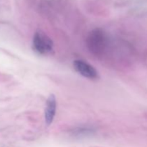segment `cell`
<instances>
[{
  "label": "cell",
  "instance_id": "obj_1",
  "mask_svg": "<svg viewBox=\"0 0 147 147\" xmlns=\"http://www.w3.org/2000/svg\"><path fill=\"white\" fill-rule=\"evenodd\" d=\"M53 40L44 32L38 30L34 33L32 40L33 50L40 55H47L53 50Z\"/></svg>",
  "mask_w": 147,
  "mask_h": 147
},
{
  "label": "cell",
  "instance_id": "obj_4",
  "mask_svg": "<svg viewBox=\"0 0 147 147\" xmlns=\"http://www.w3.org/2000/svg\"><path fill=\"white\" fill-rule=\"evenodd\" d=\"M57 110V100L53 94L50 95L47 99L45 110V120L47 126H50L53 122Z\"/></svg>",
  "mask_w": 147,
  "mask_h": 147
},
{
  "label": "cell",
  "instance_id": "obj_2",
  "mask_svg": "<svg viewBox=\"0 0 147 147\" xmlns=\"http://www.w3.org/2000/svg\"><path fill=\"white\" fill-rule=\"evenodd\" d=\"M106 45V37L105 33L100 29L92 31L88 37V46L90 52L98 55L103 52Z\"/></svg>",
  "mask_w": 147,
  "mask_h": 147
},
{
  "label": "cell",
  "instance_id": "obj_3",
  "mask_svg": "<svg viewBox=\"0 0 147 147\" xmlns=\"http://www.w3.org/2000/svg\"><path fill=\"white\" fill-rule=\"evenodd\" d=\"M73 67L75 70L80 75L90 80H96L99 78L98 73L96 69L87 63L82 60H76L73 62Z\"/></svg>",
  "mask_w": 147,
  "mask_h": 147
}]
</instances>
